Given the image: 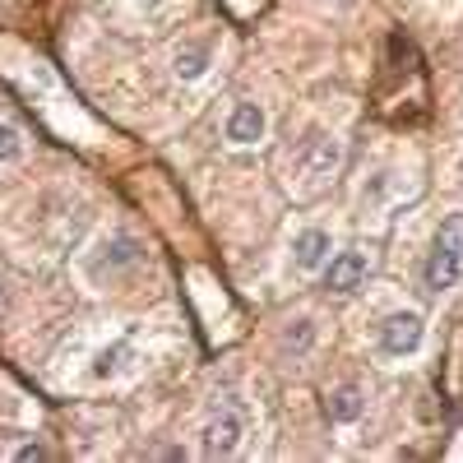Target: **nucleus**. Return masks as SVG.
Instances as JSON below:
<instances>
[{"label": "nucleus", "instance_id": "nucleus-18", "mask_svg": "<svg viewBox=\"0 0 463 463\" xmlns=\"http://www.w3.org/2000/svg\"><path fill=\"white\" fill-rule=\"evenodd\" d=\"M458 172H463V158H458Z\"/></svg>", "mask_w": 463, "mask_h": 463}, {"label": "nucleus", "instance_id": "nucleus-8", "mask_svg": "<svg viewBox=\"0 0 463 463\" xmlns=\"http://www.w3.org/2000/svg\"><path fill=\"white\" fill-rule=\"evenodd\" d=\"M458 279H463V260H454V255H445V250L431 246L427 264H421V283H427L431 292H449Z\"/></svg>", "mask_w": 463, "mask_h": 463}, {"label": "nucleus", "instance_id": "nucleus-16", "mask_svg": "<svg viewBox=\"0 0 463 463\" xmlns=\"http://www.w3.org/2000/svg\"><path fill=\"white\" fill-rule=\"evenodd\" d=\"M135 5H163V0H135Z\"/></svg>", "mask_w": 463, "mask_h": 463}, {"label": "nucleus", "instance_id": "nucleus-13", "mask_svg": "<svg viewBox=\"0 0 463 463\" xmlns=\"http://www.w3.org/2000/svg\"><path fill=\"white\" fill-rule=\"evenodd\" d=\"M126 357H130V343H111V347H107V353L98 357V366H93V375H98V380H107L111 371H121V362H126Z\"/></svg>", "mask_w": 463, "mask_h": 463}, {"label": "nucleus", "instance_id": "nucleus-14", "mask_svg": "<svg viewBox=\"0 0 463 463\" xmlns=\"http://www.w3.org/2000/svg\"><path fill=\"white\" fill-rule=\"evenodd\" d=\"M24 158V135L19 126H0V163H19Z\"/></svg>", "mask_w": 463, "mask_h": 463}, {"label": "nucleus", "instance_id": "nucleus-7", "mask_svg": "<svg viewBox=\"0 0 463 463\" xmlns=\"http://www.w3.org/2000/svg\"><path fill=\"white\" fill-rule=\"evenodd\" d=\"M329 255H334V241H329V232H325V227H306V232H297V241H292V264L301 269V274H311V269H325Z\"/></svg>", "mask_w": 463, "mask_h": 463}, {"label": "nucleus", "instance_id": "nucleus-5", "mask_svg": "<svg viewBox=\"0 0 463 463\" xmlns=\"http://www.w3.org/2000/svg\"><path fill=\"white\" fill-rule=\"evenodd\" d=\"M371 274V260L362 250H338L325 260V288L329 292H357Z\"/></svg>", "mask_w": 463, "mask_h": 463}, {"label": "nucleus", "instance_id": "nucleus-2", "mask_svg": "<svg viewBox=\"0 0 463 463\" xmlns=\"http://www.w3.org/2000/svg\"><path fill=\"white\" fill-rule=\"evenodd\" d=\"M139 255H144L139 241L126 237V232H116V237H102L98 250L84 260V274H89V283H107L111 274H121V269L139 264Z\"/></svg>", "mask_w": 463, "mask_h": 463}, {"label": "nucleus", "instance_id": "nucleus-10", "mask_svg": "<svg viewBox=\"0 0 463 463\" xmlns=\"http://www.w3.org/2000/svg\"><path fill=\"white\" fill-rule=\"evenodd\" d=\"M209 65H213V52H209L204 43H190V47H181V52L172 56V74H176L181 84H195V80H204Z\"/></svg>", "mask_w": 463, "mask_h": 463}, {"label": "nucleus", "instance_id": "nucleus-6", "mask_svg": "<svg viewBox=\"0 0 463 463\" xmlns=\"http://www.w3.org/2000/svg\"><path fill=\"white\" fill-rule=\"evenodd\" d=\"M269 135V116L260 102H237L227 116V144H237V148H250Z\"/></svg>", "mask_w": 463, "mask_h": 463}, {"label": "nucleus", "instance_id": "nucleus-3", "mask_svg": "<svg viewBox=\"0 0 463 463\" xmlns=\"http://www.w3.org/2000/svg\"><path fill=\"white\" fill-rule=\"evenodd\" d=\"M338 158H343V144L334 135H311V139L301 144V153H297V172L311 181V185H320L338 167Z\"/></svg>", "mask_w": 463, "mask_h": 463}, {"label": "nucleus", "instance_id": "nucleus-11", "mask_svg": "<svg viewBox=\"0 0 463 463\" xmlns=\"http://www.w3.org/2000/svg\"><path fill=\"white\" fill-rule=\"evenodd\" d=\"M436 250L463 260V213H449V218L440 222V232H436Z\"/></svg>", "mask_w": 463, "mask_h": 463}, {"label": "nucleus", "instance_id": "nucleus-9", "mask_svg": "<svg viewBox=\"0 0 463 463\" xmlns=\"http://www.w3.org/2000/svg\"><path fill=\"white\" fill-rule=\"evenodd\" d=\"M325 412H329V421H338V427H353V421L366 412V394L357 390V384H338V390L325 399Z\"/></svg>", "mask_w": 463, "mask_h": 463}, {"label": "nucleus", "instance_id": "nucleus-4", "mask_svg": "<svg viewBox=\"0 0 463 463\" xmlns=\"http://www.w3.org/2000/svg\"><path fill=\"white\" fill-rule=\"evenodd\" d=\"M241 436H246V421H241L237 408L213 412L209 427H204V458H227V454H237Z\"/></svg>", "mask_w": 463, "mask_h": 463}, {"label": "nucleus", "instance_id": "nucleus-12", "mask_svg": "<svg viewBox=\"0 0 463 463\" xmlns=\"http://www.w3.org/2000/svg\"><path fill=\"white\" fill-rule=\"evenodd\" d=\"M311 343H316V325L311 320H292L283 329V353H292V347H297V353H306Z\"/></svg>", "mask_w": 463, "mask_h": 463}, {"label": "nucleus", "instance_id": "nucleus-17", "mask_svg": "<svg viewBox=\"0 0 463 463\" xmlns=\"http://www.w3.org/2000/svg\"><path fill=\"white\" fill-rule=\"evenodd\" d=\"M0 306H5V283H0Z\"/></svg>", "mask_w": 463, "mask_h": 463}, {"label": "nucleus", "instance_id": "nucleus-15", "mask_svg": "<svg viewBox=\"0 0 463 463\" xmlns=\"http://www.w3.org/2000/svg\"><path fill=\"white\" fill-rule=\"evenodd\" d=\"M19 458H52V449H47V445H24Z\"/></svg>", "mask_w": 463, "mask_h": 463}, {"label": "nucleus", "instance_id": "nucleus-1", "mask_svg": "<svg viewBox=\"0 0 463 463\" xmlns=\"http://www.w3.org/2000/svg\"><path fill=\"white\" fill-rule=\"evenodd\" d=\"M421 338H427V320H421L417 311H394V316H384L375 325V353L380 357H412Z\"/></svg>", "mask_w": 463, "mask_h": 463}]
</instances>
